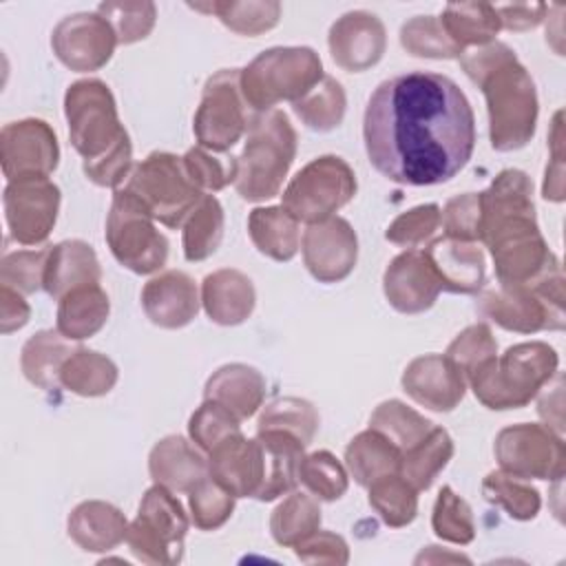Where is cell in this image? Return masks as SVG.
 Segmentation results:
<instances>
[{
    "mask_svg": "<svg viewBox=\"0 0 566 566\" xmlns=\"http://www.w3.org/2000/svg\"><path fill=\"white\" fill-rule=\"evenodd\" d=\"M363 139L382 177L405 186H433L469 164L475 117L451 77L413 71L380 82L371 93Z\"/></svg>",
    "mask_w": 566,
    "mask_h": 566,
    "instance_id": "1",
    "label": "cell"
},
{
    "mask_svg": "<svg viewBox=\"0 0 566 566\" xmlns=\"http://www.w3.org/2000/svg\"><path fill=\"white\" fill-rule=\"evenodd\" d=\"M296 153V133L281 111H265L250 119L248 139L237 157V190L248 201L279 192Z\"/></svg>",
    "mask_w": 566,
    "mask_h": 566,
    "instance_id": "2",
    "label": "cell"
},
{
    "mask_svg": "<svg viewBox=\"0 0 566 566\" xmlns=\"http://www.w3.org/2000/svg\"><path fill=\"white\" fill-rule=\"evenodd\" d=\"M557 367L555 352L544 343H522L509 347L497 360H482L471 374L475 396L489 409H515L526 405Z\"/></svg>",
    "mask_w": 566,
    "mask_h": 566,
    "instance_id": "3",
    "label": "cell"
},
{
    "mask_svg": "<svg viewBox=\"0 0 566 566\" xmlns=\"http://www.w3.org/2000/svg\"><path fill=\"white\" fill-rule=\"evenodd\" d=\"M323 80L318 55L307 46H276L259 53L241 71L245 104L265 111L281 99H301Z\"/></svg>",
    "mask_w": 566,
    "mask_h": 566,
    "instance_id": "4",
    "label": "cell"
},
{
    "mask_svg": "<svg viewBox=\"0 0 566 566\" xmlns=\"http://www.w3.org/2000/svg\"><path fill=\"white\" fill-rule=\"evenodd\" d=\"M478 86L486 95L493 148L513 150L524 146L537 119L535 84L526 69L515 57L480 80Z\"/></svg>",
    "mask_w": 566,
    "mask_h": 566,
    "instance_id": "5",
    "label": "cell"
},
{
    "mask_svg": "<svg viewBox=\"0 0 566 566\" xmlns=\"http://www.w3.org/2000/svg\"><path fill=\"white\" fill-rule=\"evenodd\" d=\"M135 195L153 219L168 228H179L201 201V190L184 168V159L170 153H153L135 166L124 186Z\"/></svg>",
    "mask_w": 566,
    "mask_h": 566,
    "instance_id": "6",
    "label": "cell"
},
{
    "mask_svg": "<svg viewBox=\"0 0 566 566\" xmlns=\"http://www.w3.org/2000/svg\"><path fill=\"white\" fill-rule=\"evenodd\" d=\"M356 192L352 168L334 155L310 161L285 188L283 210L307 223H321L343 208Z\"/></svg>",
    "mask_w": 566,
    "mask_h": 566,
    "instance_id": "7",
    "label": "cell"
},
{
    "mask_svg": "<svg viewBox=\"0 0 566 566\" xmlns=\"http://www.w3.org/2000/svg\"><path fill=\"white\" fill-rule=\"evenodd\" d=\"M69 137L84 161L108 153L126 130L119 126L115 99L99 80H82L69 86L64 97Z\"/></svg>",
    "mask_w": 566,
    "mask_h": 566,
    "instance_id": "8",
    "label": "cell"
},
{
    "mask_svg": "<svg viewBox=\"0 0 566 566\" xmlns=\"http://www.w3.org/2000/svg\"><path fill=\"white\" fill-rule=\"evenodd\" d=\"M106 241L115 259L137 274L155 272L168 256V241L155 230L150 212L126 188L117 190L113 197Z\"/></svg>",
    "mask_w": 566,
    "mask_h": 566,
    "instance_id": "9",
    "label": "cell"
},
{
    "mask_svg": "<svg viewBox=\"0 0 566 566\" xmlns=\"http://www.w3.org/2000/svg\"><path fill=\"white\" fill-rule=\"evenodd\" d=\"M245 99L241 93V71L223 69L214 73L203 88L195 115V135L201 146L217 153L228 150L245 130Z\"/></svg>",
    "mask_w": 566,
    "mask_h": 566,
    "instance_id": "10",
    "label": "cell"
},
{
    "mask_svg": "<svg viewBox=\"0 0 566 566\" xmlns=\"http://www.w3.org/2000/svg\"><path fill=\"white\" fill-rule=\"evenodd\" d=\"M495 455L504 473L553 480L564 473V444L539 424H515L502 429L495 440Z\"/></svg>",
    "mask_w": 566,
    "mask_h": 566,
    "instance_id": "11",
    "label": "cell"
},
{
    "mask_svg": "<svg viewBox=\"0 0 566 566\" xmlns=\"http://www.w3.org/2000/svg\"><path fill=\"white\" fill-rule=\"evenodd\" d=\"M60 190L49 177L9 181L4 188V214L9 232L24 245L42 243L57 217Z\"/></svg>",
    "mask_w": 566,
    "mask_h": 566,
    "instance_id": "12",
    "label": "cell"
},
{
    "mask_svg": "<svg viewBox=\"0 0 566 566\" xmlns=\"http://www.w3.org/2000/svg\"><path fill=\"white\" fill-rule=\"evenodd\" d=\"M2 170L9 181L27 177H49L57 166V139L42 119L11 122L0 135Z\"/></svg>",
    "mask_w": 566,
    "mask_h": 566,
    "instance_id": "13",
    "label": "cell"
},
{
    "mask_svg": "<svg viewBox=\"0 0 566 566\" xmlns=\"http://www.w3.org/2000/svg\"><path fill=\"white\" fill-rule=\"evenodd\" d=\"M115 44H119L117 35L99 13L66 15L51 35L57 60L73 71H95L104 66Z\"/></svg>",
    "mask_w": 566,
    "mask_h": 566,
    "instance_id": "14",
    "label": "cell"
},
{
    "mask_svg": "<svg viewBox=\"0 0 566 566\" xmlns=\"http://www.w3.org/2000/svg\"><path fill=\"white\" fill-rule=\"evenodd\" d=\"M186 528L188 522L181 504L166 486L157 484L146 491L139 504V515L130 526L128 544L142 559L148 557V551H159V559H168L164 553L175 551V546L181 548Z\"/></svg>",
    "mask_w": 566,
    "mask_h": 566,
    "instance_id": "15",
    "label": "cell"
},
{
    "mask_svg": "<svg viewBox=\"0 0 566 566\" xmlns=\"http://www.w3.org/2000/svg\"><path fill=\"white\" fill-rule=\"evenodd\" d=\"M482 312L497 325L515 332H537L553 327L551 318L562 325V301L546 296L539 287L504 285L484 294Z\"/></svg>",
    "mask_w": 566,
    "mask_h": 566,
    "instance_id": "16",
    "label": "cell"
},
{
    "mask_svg": "<svg viewBox=\"0 0 566 566\" xmlns=\"http://www.w3.org/2000/svg\"><path fill=\"white\" fill-rule=\"evenodd\" d=\"M356 234L340 217L312 223L303 234L305 265L323 283L345 279L356 265Z\"/></svg>",
    "mask_w": 566,
    "mask_h": 566,
    "instance_id": "17",
    "label": "cell"
},
{
    "mask_svg": "<svg viewBox=\"0 0 566 566\" xmlns=\"http://www.w3.org/2000/svg\"><path fill=\"white\" fill-rule=\"evenodd\" d=\"M329 51L345 71H365L374 66L385 51V27L369 11H349L329 29Z\"/></svg>",
    "mask_w": 566,
    "mask_h": 566,
    "instance_id": "18",
    "label": "cell"
},
{
    "mask_svg": "<svg viewBox=\"0 0 566 566\" xmlns=\"http://www.w3.org/2000/svg\"><path fill=\"white\" fill-rule=\"evenodd\" d=\"M208 473L234 497H256L263 482V451L259 440H245L241 433L226 438L210 451Z\"/></svg>",
    "mask_w": 566,
    "mask_h": 566,
    "instance_id": "19",
    "label": "cell"
},
{
    "mask_svg": "<svg viewBox=\"0 0 566 566\" xmlns=\"http://www.w3.org/2000/svg\"><path fill=\"white\" fill-rule=\"evenodd\" d=\"M440 281L424 252L409 250L398 254L385 272V296L405 314H418L433 305Z\"/></svg>",
    "mask_w": 566,
    "mask_h": 566,
    "instance_id": "20",
    "label": "cell"
},
{
    "mask_svg": "<svg viewBox=\"0 0 566 566\" xmlns=\"http://www.w3.org/2000/svg\"><path fill=\"white\" fill-rule=\"evenodd\" d=\"M405 391L433 411H451L464 396V374L440 354L416 358L402 374Z\"/></svg>",
    "mask_w": 566,
    "mask_h": 566,
    "instance_id": "21",
    "label": "cell"
},
{
    "mask_svg": "<svg viewBox=\"0 0 566 566\" xmlns=\"http://www.w3.org/2000/svg\"><path fill=\"white\" fill-rule=\"evenodd\" d=\"M142 305L155 325L168 329L181 327L195 318L199 307L195 281L177 270L164 272L146 283Z\"/></svg>",
    "mask_w": 566,
    "mask_h": 566,
    "instance_id": "22",
    "label": "cell"
},
{
    "mask_svg": "<svg viewBox=\"0 0 566 566\" xmlns=\"http://www.w3.org/2000/svg\"><path fill=\"white\" fill-rule=\"evenodd\" d=\"M440 287L455 294H471L484 283V254L469 241L438 239L424 250Z\"/></svg>",
    "mask_w": 566,
    "mask_h": 566,
    "instance_id": "23",
    "label": "cell"
},
{
    "mask_svg": "<svg viewBox=\"0 0 566 566\" xmlns=\"http://www.w3.org/2000/svg\"><path fill=\"white\" fill-rule=\"evenodd\" d=\"M256 440L263 451V482L256 500L268 502L296 486L305 444L296 436L281 429L259 431Z\"/></svg>",
    "mask_w": 566,
    "mask_h": 566,
    "instance_id": "24",
    "label": "cell"
},
{
    "mask_svg": "<svg viewBox=\"0 0 566 566\" xmlns=\"http://www.w3.org/2000/svg\"><path fill=\"white\" fill-rule=\"evenodd\" d=\"M99 276L102 270L93 248L82 241H64L49 250L42 287L53 298H62L80 285L99 283Z\"/></svg>",
    "mask_w": 566,
    "mask_h": 566,
    "instance_id": "25",
    "label": "cell"
},
{
    "mask_svg": "<svg viewBox=\"0 0 566 566\" xmlns=\"http://www.w3.org/2000/svg\"><path fill=\"white\" fill-rule=\"evenodd\" d=\"M208 464L181 436H168L150 453V475L172 491H192L206 478Z\"/></svg>",
    "mask_w": 566,
    "mask_h": 566,
    "instance_id": "26",
    "label": "cell"
},
{
    "mask_svg": "<svg viewBox=\"0 0 566 566\" xmlns=\"http://www.w3.org/2000/svg\"><path fill=\"white\" fill-rule=\"evenodd\" d=\"M203 305L210 321L237 325L254 307L252 281L237 270H219L203 279Z\"/></svg>",
    "mask_w": 566,
    "mask_h": 566,
    "instance_id": "27",
    "label": "cell"
},
{
    "mask_svg": "<svg viewBox=\"0 0 566 566\" xmlns=\"http://www.w3.org/2000/svg\"><path fill=\"white\" fill-rule=\"evenodd\" d=\"M265 380L248 365H226L217 369L206 385V400L230 409L239 420L250 418L263 400Z\"/></svg>",
    "mask_w": 566,
    "mask_h": 566,
    "instance_id": "28",
    "label": "cell"
},
{
    "mask_svg": "<svg viewBox=\"0 0 566 566\" xmlns=\"http://www.w3.org/2000/svg\"><path fill=\"white\" fill-rule=\"evenodd\" d=\"M108 316V296L97 283L66 292L57 305V332L69 340L93 336Z\"/></svg>",
    "mask_w": 566,
    "mask_h": 566,
    "instance_id": "29",
    "label": "cell"
},
{
    "mask_svg": "<svg viewBox=\"0 0 566 566\" xmlns=\"http://www.w3.org/2000/svg\"><path fill=\"white\" fill-rule=\"evenodd\" d=\"M69 535L86 551H108L126 535L122 513L104 502H84L69 517Z\"/></svg>",
    "mask_w": 566,
    "mask_h": 566,
    "instance_id": "30",
    "label": "cell"
},
{
    "mask_svg": "<svg viewBox=\"0 0 566 566\" xmlns=\"http://www.w3.org/2000/svg\"><path fill=\"white\" fill-rule=\"evenodd\" d=\"M345 460L354 480L363 486H369L382 475L398 473L402 453L382 433H378L376 429H369L365 433H358L349 442Z\"/></svg>",
    "mask_w": 566,
    "mask_h": 566,
    "instance_id": "31",
    "label": "cell"
},
{
    "mask_svg": "<svg viewBox=\"0 0 566 566\" xmlns=\"http://www.w3.org/2000/svg\"><path fill=\"white\" fill-rule=\"evenodd\" d=\"M440 22L449 38L464 51L471 44H489L500 31V18L493 4L486 2H455L447 4Z\"/></svg>",
    "mask_w": 566,
    "mask_h": 566,
    "instance_id": "32",
    "label": "cell"
},
{
    "mask_svg": "<svg viewBox=\"0 0 566 566\" xmlns=\"http://www.w3.org/2000/svg\"><path fill=\"white\" fill-rule=\"evenodd\" d=\"M250 237L259 252L274 261H290L298 250V226L283 208H256L248 221Z\"/></svg>",
    "mask_w": 566,
    "mask_h": 566,
    "instance_id": "33",
    "label": "cell"
},
{
    "mask_svg": "<svg viewBox=\"0 0 566 566\" xmlns=\"http://www.w3.org/2000/svg\"><path fill=\"white\" fill-rule=\"evenodd\" d=\"M451 453H453V444L449 433L440 427H431V431L420 442H416L411 449L402 453V460H400L402 478L416 491L429 489L436 475L447 467Z\"/></svg>",
    "mask_w": 566,
    "mask_h": 566,
    "instance_id": "34",
    "label": "cell"
},
{
    "mask_svg": "<svg viewBox=\"0 0 566 566\" xmlns=\"http://www.w3.org/2000/svg\"><path fill=\"white\" fill-rule=\"evenodd\" d=\"M117 380L115 365L88 349L73 352L60 369V382L80 396H102L108 394Z\"/></svg>",
    "mask_w": 566,
    "mask_h": 566,
    "instance_id": "35",
    "label": "cell"
},
{
    "mask_svg": "<svg viewBox=\"0 0 566 566\" xmlns=\"http://www.w3.org/2000/svg\"><path fill=\"white\" fill-rule=\"evenodd\" d=\"M71 354V347L60 338V334L40 332L29 338L22 349V371L33 385L51 389L57 385L60 369Z\"/></svg>",
    "mask_w": 566,
    "mask_h": 566,
    "instance_id": "36",
    "label": "cell"
},
{
    "mask_svg": "<svg viewBox=\"0 0 566 566\" xmlns=\"http://www.w3.org/2000/svg\"><path fill=\"white\" fill-rule=\"evenodd\" d=\"M223 234V210L219 201L203 195L197 208L188 214L184 226V254L188 261H201L210 256Z\"/></svg>",
    "mask_w": 566,
    "mask_h": 566,
    "instance_id": "37",
    "label": "cell"
},
{
    "mask_svg": "<svg viewBox=\"0 0 566 566\" xmlns=\"http://www.w3.org/2000/svg\"><path fill=\"white\" fill-rule=\"evenodd\" d=\"M369 429L382 433L400 449V453H405L431 431V422L400 400H387L371 413Z\"/></svg>",
    "mask_w": 566,
    "mask_h": 566,
    "instance_id": "38",
    "label": "cell"
},
{
    "mask_svg": "<svg viewBox=\"0 0 566 566\" xmlns=\"http://www.w3.org/2000/svg\"><path fill=\"white\" fill-rule=\"evenodd\" d=\"M294 113L314 130H332L345 115V93L334 77L323 75L316 86L294 102Z\"/></svg>",
    "mask_w": 566,
    "mask_h": 566,
    "instance_id": "39",
    "label": "cell"
},
{
    "mask_svg": "<svg viewBox=\"0 0 566 566\" xmlns=\"http://www.w3.org/2000/svg\"><path fill=\"white\" fill-rule=\"evenodd\" d=\"M369 504L389 526H402L416 517L418 497L416 489L405 478L389 473L369 484Z\"/></svg>",
    "mask_w": 566,
    "mask_h": 566,
    "instance_id": "40",
    "label": "cell"
},
{
    "mask_svg": "<svg viewBox=\"0 0 566 566\" xmlns=\"http://www.w3.org/2000/svg\"><path fill=\"white\" fill-rule=\"evenodd\" d=\"M400 44L418 57H460L462 49L449 38L440 18L416 15L400 29Z\"/></svg>",
    "mask_w": 566,
    "mask_h": 566,
    "instance_id": "41",
    "label": "cell"
},
{
    "mask_svg": "<svg viewBox=\"0 0 566 566\" xmlns=\"http://www.w3.org/2000/svg\"><path fill=\"white\" fill-rule=\"evenodd\" d=\"M199 11H210L219 15V20L243 35H259L272 29L281 18L279 2H212L208 7L192 4Z\"/></svg>",
    "mask_w": 566,
    "mask_h": 566,
    "instance_id": "42",
    "label": "cell"
},
{
    "mask_svg": "<svg viewBox=\"0 0 566 566\" xmlns=\"http://www.w3.org/2000/svg\"><path fill=\"white\" fill-rule=\"evenodd\" d=\"M318 524H321L318 504L305 493H294L274 511L272 535L279 544L290 546L310 537Z\"/></svg>",
    "mask_w": 566,
    "mask_h": 566,
    "instance_id": "43",
    "label": "cell"
},
{
    "mask_svg": "<svg viewBox=\"0 0 566 566\" xmlns=\"http://www.w3.org/2000/svg\"><path fill=\"white\" fill-rule=\"evenodd\" d=\"M318 427V416L314 407L298 398H281L265 407L259 418V431L281 429L296 436L303 444H310Z\"/></svg>",
    "mask_w": 566,
    "mask_h": 566,
    "instance_id": "44",
    "label": "cell"
},
{
    "mask_svg": "<svg viewBox=\"0 0 566 566\" xmlns=\"http://www.w3.org/2000/svg\"><path fill=\"white\" fill-rule=\"evenodd\" d=\"M97 13L113 27L119 44L144 40L157 18L153 2H102Z\"/></svg>",
    "mask_w": 566,
    "mask_h": 566,
    "instance_id": "45",
    "label": "cell"
},
{
    "mask_svg": "<svg viewBox=\"0 0 566 566\" xmlns=\"http://www.w3.org/2000/svg\"><path fill=\"white\" fill-rule=\"evenodd\" d=\"M298 480L321 500H338L347 489V473L329 451H316L303 458Z\"/></svg>",
    "mask_w": 566,
    "mask_h": 566,
    "instance_id": "46",
    "label": "cell"
},
{
    "mask_svg": "<svg viewBox=\"0 0 566 566\" xmlns=\"http://www.w3.org/2000/svg\"><path fill=\"white\" fill-rule=\"evenodd\" d=\"M484 495L486 500L502 504L513 517L517 520H528L535 517L539 509V495L533 486L520 482V478L509 475V473H489L484 484Z\"/></svg>",
    "mask_w": 566,
    "mask_h": 566,
    "instance_id": "47",
    "label": "cell"
},
{
    "mask_svg": "<svg viewBox=\"0 0 566 566\" xmlns=\"http://www.w3.org/2000/svg\"><path fill=\"white\" fill-rule=\"evenodd\" d=\"M190 438L203 449L212 451L217 444H221L226 438L241 433L239 431V418L226 409L223 405L214 400H206L190 418Z\"/></svg>",
    "mask_w": 566,
    "mask_h": 566,
    "instance_id": "48",
    "label": "cell"
},
{
    "mask_svg": "<svg viewBox=\"0 0 566 566\" xmlns=\"http://www.w3.org/2000/svg\"><path fill=\"white\" fill-rule=\"evenodd\" d=\"M433 531L436 535L449 542L467 544L473 539L471 509L449 486H444L438 495V502L433 509Z\"/></svg>",
    "mask_w": 566,
    "mask_h": 566,
    "instance_id": "49",
    "label": "cell"
},
{
    "mask_svg": "<svg viewBox=\"0 0 566 566\" xmlns=\"http://www.w3.org/2000/svg\"><path fill=\"white\" fill-rule=\"evenodd\" d=\"M234 506V495L228 493L221 484H217L212 478H203L192 491H190V509L195 524L199 528H217L221 526Z\"/></svg>",
    "mask_w": 566,
    "mask_h": 566,
    "instance_id": "50",
    "label": "cell"
},
{
    "mask_svg": "<svg viewBox=\"0 0 566 566\" xmlns=\"http://www.w3.org/2000/svg\"><path fill=\"white\" fill-rule=\"evenodd\" d=\"M184 168L199 190H219L237 179V159L214 157L206 148H190L184 157Z\"/></svg>",
    "mask_w": 566,
    "mask_h": 566,
    "instance_id": "51",
    "label": "cell"
},
{
    "mask_svg": "<svg viewBox=\"0 0 566 566\" xmlns=\"http://www.w3.org/2000/svg\"><path fill=\"white\" fill-rule=\"evenodd\" d=\"M49 250H22V252H11L4 254L0 276L2 285L15 287L20 292H35L40 285H44V270H46V259Z\"/></svg>",
    "mask_w": 566,
    "mask_h": 566,
    "instance_id": "52",
    "label": "cell"
},
{
    "mask_svg": "<svg viewBox=\"0 0 566 566\" xmlns=\"http://www.w3.org/2000/svg\"><path fill=\"white\" fill-rule=\"evenodd\" d=\"M440 223L447 230L449 239L455 241H475L480 239V226H482V195L467 192L460 197H453L444 212L440 214Z\"/></svg>",
    "mask_w": 566,
    "mask_h": 566,
    "instance_id": "53",
    "label": "cell"
},
{
    "mask_svg": "<svg viewBox=\"0 0 566 566\" xmlns=\"http://www.w3.org/2000/svg\"><path fill=\"white\" fill-rule=\"evenodd\" d=\"M495 340L486 325H471L449 345L447 358L469 376L482 360L495 356Z\"/></svg>",
    "mask_w": 566,
    "mask_h": 566,
    "instance_id": "54",
    "label": "cell"
},
{
    "mask_svg": "<svg viewBox=\"0 0 566 566\" xmlns=\"http://www.w3.org/2000/svg\"><path fill=\"white\" fill-rule=\"evenodd\" d=\"M440 226V208L436 203L416 206L400 214L385 232V237L398 245L416 248L427 241Z\"/></svg>",
    "mask_w": 566,
    "mask_h": 566,
    "instance_id": "55",
    "label": "cell"
},
{
    "mask_svg": "<svg viewBox=\"0 0 566 566\" xmlns=\"http://www.w3.org/2000/svg\"><path fill=\"white\" fill-rule=\"evenodd\" d=\"M130 168V142L128 135L122 137L108 153L93 161H84V172L97 186H117L128 175Z\"/></svg>",
    "mask_w": 566,
    "mask_h": 566,
    "instance_id": "56",
    "label": "cell"
},
{
    "mask_svg": "<svg viewBox=\"0 0 566 566\" xmlns=\"http://www.w3.org/2000/svg\"><path fill=\"white\" fill-rule=\"evenodd\" d=\"M495 11L502 27L511 31H526L539 24L548 7L546 4H504V7H495Z\"/></svg>",
    "mask_w": 566,
    "mask_h": 566,
    "instance_id": "57",
    "label": "cell"
},
{
    "mask_svg": "<svg viewBox=\"0 0 566 566\" xmlns=\"http://www.w3.org/2000/svg\"><path fill=\"white\" fill-rule=\"evenodd\" d=\"M0 298H2V310H0L2 332L9 334L29 321V305L20 298L18 290H13L9 285H2Z\"/></svg>",
    "mask_w": 566,
    "mask_h": 566,
    "instance_id": "58",
    "label": "cell"
}]
</instances>
